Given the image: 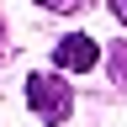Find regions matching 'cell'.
Masks as SVG:
<instances>
[{
	"instance_id": "cell-1",
	"label": "cell",
	"mask_w": 127,
	"mask_h": 127,
	"mask_svg": "<svg viewBox=\"0 0 127 127\" xmlns=\"http://www.w3.org/2000/svg\"><path fill=\"white\" fill-rule=\"evenodd\" d=\"M27 106L37 111V117L48 122V127H58V122H69V111H74V90L64 85V74L53 69V74H27Z\"/></svg>"
},
{
	"instance_id": "cell-2",
	"label": "cell",
	"mask_w": 127,
	"mask_h": 127,
	"mask_svg": "<svg viewBox=\"0 0 127 127\" xmlns=\"http://www.w3.org/2000/svg\"><path fill=\"white\" fill-rule=\"evenodd\" d=\"M95 64H101V42H95L90 32H69V37L53 42V69H64V74H90Z\"/></svg>"
},
{
	"instance_id": "cell-3",
	"label": "cell",
	"mask_w": 127,
	"mask_h": 127,
	"mask_svg": "<svg viewBox=\"0 0 127 127\" xmlns=\"http://www.w3.org/2000/svg\"><path fill=\"white\" fill-rule=\"evenodd\" d=\"M37 5H48V11H79L85 0H37Z\"/></svg>"
},
{
	"instance_id": "cell-4",
	"label": "cell",
	"mask_w": 127,
	"mask_h": 127,
	"mask_svg": "<svg viewBox=\"0 0 127 127\" xmlns=\"http://www.w3.org/2000/svg\"><path fill=\"white\" fill-rule=\"evenodd\" d=\"M111 69H117V79H122V85H127V48H122V53H117V58H111Z\"/></svg>"
},
{
	"instance_id": "cell-5",
	"label": "cell",
	"mask_w": 127,
	"mask_h": 127,
	"mask_svg": "<svg viewBox=\"0 0 127 127\" xmlns=\"http://www.w3.org/2000/svg\"><path fill=\"white\" fill-rule=\"evenodd\" d=\"M111 16H117V21L127 27V0H111Z\"/></svg>"
},
{
	"instance_id": "cell-6",
	"label": "cell",
	"mask_w": 127,
	"mask_h": 127,
	"mask_svg": "<svg viewBox=\"0 0 127 127\" xmlns=\"http://www.w3.org/2000/svg\"><path fill=\"white\" fill-rule=\"evenodd\" d=\"M0 64H5V32H0Z\"/></svg>"
}]
</instances>
